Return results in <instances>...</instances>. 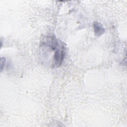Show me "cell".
I'll use <instances>...</instances> for the list:
<instances>
[{"instance_id":"cell-1","label":"cell","mask_w":127,"mask_h":127,"mask_svg":"<svg viewBox=\"0 0 127 127\" xmlns=\"http://www.w3.org/2000/svg\"><path fill=\"white\" fill-rule=\"evenodd\" d=\"M65 47L63 43H61L59 47L55 50L53 59V67H58L62 64L65 56Z\"/></svg>"},{"instance_id":"cell-3","label":"cell","mask_w":127,"mask_h":127,"mask_svg":"<svg viewBox=\"0 0 127 127\" xmlns=\"http://www.w3.org/2000/svg\"><path fill=\"white\" fill-rule=\"evenodd\" d=\"M5 63V59L3 57H2L1 58V60H0V68H1V71H2L3 67L4 66Z\"/></svg>"},{"instance_id":"cell-2","label":"cell","mask_w":127,"mask_h":127,"mask_svg":"<svg viewBox=\"0 0 127 127\" xmlns=\"http://www.w3.org/2000/svg\"><path fill=\"white\" fill-rule=\"evenodd\" d=\"M93 28L95 35L97 37L101 36L105 32V29L99 22H94L93 23Z\"/></svg>"}]
</instances>
